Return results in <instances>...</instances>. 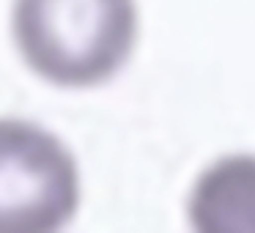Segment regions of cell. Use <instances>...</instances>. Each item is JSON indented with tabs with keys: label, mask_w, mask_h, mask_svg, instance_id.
I'll use <instances>...</instances> for the list:
<instances>
[{
	"label": "cell",
	"mask_w": 255,
	"mask_h": 233,
	"mask_svg": "<svg viewBox=\"0 0 255 233\" xmlns=\"http://www.w3.org/2000/svg\"><path fill=\"white\" fill-rule=\"evenodd\" d=\"M134 0H14L11 36L22 63L58 88L113 80L137 44Z\"/></svg>",
	"instance_id": "cell-1"
},
{
	"label": "cell",
	"mask_w": 255,
	"mask_h": 233,
	"mask_svg": "<svg viewBox=\"0 0 255 233\" xmlns=\"http://www.w3.org/2000/svg\"><path fill=\"white\" fill-rule=\"evenodd\" d=\"M80 206V170L52 132L0 118V233H50Z\"/></svg>",
	"instance_id": "cell-2"
},
{
	"label": "cell",
	"mask_w": 255,
	"mask_h": 233,
	"mask_svg": "<svg viewBox=\"0 0 255 233\" xmlns=\"http://www.w3.org/2000/svg\"><path fill=\"white\" fill-rule=\"evenodd\" d=\"M187 217L200 233H255V154L211 162L189 189Z\"/></svg>",
	"instance_id": "cell-3"
}]
</instances>
